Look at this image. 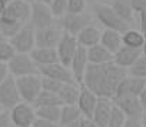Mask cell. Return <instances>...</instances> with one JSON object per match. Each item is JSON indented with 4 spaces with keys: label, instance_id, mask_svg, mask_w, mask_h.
<instances>
[{
    "label": "cell",
    "instance_id": "f6af8a7d",
    "mask_svg": "<svg viewBox=\"0 0 146 127\" xmlns=\"http://www.w3.org/2000/svg\"><path fill=\"white\" fill-rule=\"evenodd\" d=\"M142 126L146 127V114H143V117H142Z\"/></svg>",
    "mask_w": 146,
    "mask_h": 127
},
{
    "label": "cell",
    "instance_id": "ac0fdd59",
    "mask_svg": "<svg viewBox=\"0 0 146 127\" xmlns=\"http://www.w3.org/2000/svg\"><path fill=\"white\" fill-rule=\"evenodd\" d=\"M112 109H113V101H112V99L99 97L98 104H96L95 111H93V116H92V120L96 123V126H99V127H106L108 120H109V116H110V113H112Z\"/></svg>",
    "mask_w": 146,
    "mask_h": 127
},
{
    "label": "cell",
    "instance_id": "6da1fadb",
    "mask_svg": "<svg viewBox=\"0 0 146 127\" xmlns=\"http://www.w3.org/2000/svg\"><path fill=\"white\" fill-rule=\"evenodd\" d=\"M127 76V70L119 67L113 61L105 64H89L82 86L92 90L98 97L112 99L119 83Z\"/></svg>",
    "mask_w": 146,
    "mask_h": 127
},
{
    "label": "cell",
    "instance_id": "f5cc1de1",
    "mask_svg": "<svg viewBox=\"0 0 146 127\" xmlns=\"http://www.w3.org/2000/svg\"><path fill=\"white\" fill-rule=\"evenodd\" d=\"M2 111H3V109H2V107H0V113H2Z\"/></svg>",
    "mask_w": 146,
    "mask_h": 127
},
{
    "label": "cell",
    "instance_id": "ee69618b",
    "mask_svg": "<svg viewBox=\"0 0 146 127\" xmlns=\"http://www.w3.org/2000/svg\"><path fill=\"white\" fill-rule=\"evenodd\" d=\"M66 127H82V118H80V120H78V121H73V123L67 124Z\"/></svg>",
    "mask_w": 146,
    "mask_h": 127
},
{
    "label": "cell",
    "instance_id": "2e32d148",
    "mask_svg": "<svg viewBox=\"0 0 146 127\" xmlns=\"http://www.w3.org/2000/svg\"><path fill=\"white\" fill-rule=\"evenodd\" d=\"M142 56V50L140 49H133V47H127V46H120V49L113 54V63L117 64L122 69L129 70L135 63L137 61V59Z\"/></svg>",
    "mask_w": 146,
    "mask_h": 127
},
{
    "label": "cell",
    "instance_id": "836d02e7",
    "mask_svg": "<svg viewBox=\"0 0 146 127\" xmlns=\"http://www.w3.org/2000/svg\"><path fill=\"white\" fill-rule=\"evenodd\" d=\"M15 53L16 51H15V49L10 44L9 40L0 41V61H2V63H7L15 56Z\"/></svg>",
    "mask_w": 146,
    "mask_h": 127
},
{
    "label": "cell",
    "instance_id": "ba28073f",
    "mask_svg": "<svg viewBox=\"0 0 146 127\" xmlns=\"http://www.w3.org/2000/svg\"><path fill=\"white\" fill-rule=\"evenodd\" d=\"M53 20H54V16H53L49 5L40 2V0H36V2L32 3V13H30L29 23L36 30L53 26Z\"/></svg>",
    "mask_w": 146,
    "mask_h": 127
},
{
    "label": "cell",
    "instance_id": "4dcf8cb0",
    "mask_svg": "<svg viewBox=\"0 0 146 127\" xmlns=\"http://www.w3.org/2000/svg\"><path fill=\"white\" fill-rule=\"evenodd\" d=\"M126 118H127V117L125 116V113H123L119 107H116V106L113 104V109H112V113H110V116H109V120H108L106 127H123Z\"/></svg>",
    "mask_w": 146,
    "mask_h": 127
},
{
    "label": "cell",
    "instance_id": "ab89813d",
    "mask_svg": "<svg viewBox=\"0 0 146 127\" xmlns=\"http://www.w3.org/2000/svg\"><path fill=\"white\" fill-rule=\"evenodd\" d=\"M9 76H10V73H9L7 63H2V61H0V84H2Z\"/></svg>",
    "mask_w": 146,
    "mask_h": 127
},
{
    "label": "cell",
    "instance_id": "681fc988",
    "mask_svg": "<svg viewBox=\"0 0 146 127\" xmlns=\"http://www.w3.org/2000/svg\"><path fill=\"white\" fill-rule=\"evenodd\" d=\"M2 2H3L5 5H7V3H10V2H12V0H2Z\"/></svg>",
    "mask_w": 146,
    "mask_h": 127
},
{
    "label": "cell",
    "instance_id": "d590c367",
    "mask_svg": "<svg viewBox=\"0 0 146 127\" xmlns=\"http://www.w3.org/2000/svg\"><path fill=\"white\" fill-rule=\"evenodd\" d=\"M85 0H69L67 2V13H83L85 12Z\"/></svg>",
    "mask_w": 146,
    "mask_h": 127
},
{
    "label": "cell",
    "instance_id": "484cf974",
    "mask_svg": "<svg viewBox=\"0 0 146 127\" xmlns=\"http://www.w3.org/2000/svg\"><path fill=\"white\" fill-rule=\"evenodd\" d=\"M112 9L115 10V13L122 19L125 20L126 23H132L133 20V9H132V5H130V0H113V3L110 5Z\"/></svg>",
    "mask_w": 146,
    "mask_h": 127
},
{
    "label": "cell",
    "instance_id": "8992f818",
    "mask_svg": "<svg viewBox=\"0 0 146 127\" xmlns=\"http://www.w3.org/2000/svg\"><path fill=\"white\" fill-rule=\"evenodd\" d=\"M20 101H22V97L17 90L16 77H13L10 74L0 84V107L3 110H12Z\"/></svg>",
    "mask_w": 146,
    "mask_h": 127
},
{
    "label": "cell",
    "instance_id": "5b68a950",
    "mask_svg": "<svg viewBox=\"0 0 146 127\" xmlns=\"http://www.w3.org/2000/svg\"><path fill=\"white\" fill-rule=\"evenodd\" d=\"M9 41L16 53H30L36 47V29L30 23H26Z\"/></svg>",
    "mask_w": 146,
    "mask_h": 127
},
{
    "label": "cell",
    "instance_id": "ffe728a7",
    "mask_svg": "<svg viewBox=\"0 0 146 127\" xmlns=\"http://www.w3.org/2000/svg\"><path fill=\"white\" fill-rule=\"evenodd\" d=\"M88 60L89 64H105L113 60V54L99 43L88 49Z\"/></svg>",
    "mask_w": 146,
    "mask_h": 127
},
{
    "label": "cell",
    "instance_id": "c3c4849f",
    "mask_svg": "<svg viewBox=\"0 0 146 127\" xmlns=\"http://www.w3.org/2000/svg\"><path fill=\"white\" fill-rule=\"evenodd\" d=\"M3 40H7V39H5V37H3V34L0 33V41H3Z\"/></svg>",
    "mask_w": 146,
    "mask_h": 127
},
{
    "label": "cell",
    "instance_id": "30bf717a",
    "mask_svg": "<svg viewBox=\"0 0 146 127\" xmlns=\"http://www.w3.org/2000/svg\"><path fill=\"white\" fill-rule=\"evenodd\" d=\"M39 74H42L43 77H49V79L57 80L60 83L79 84L75 80V77H73L70 69L66 67L64 64H62L60 61L52 63V64H46V66H39Z\"/></svg>",
    "mask_w": 146,
    "mask_h": 127
},
{
    "label": "cell",
    "instance_id": "cb8c5ba5",
    "mask_svg": "<svg viewBox=\"0 0 146 127\" xmlns=\"http://www.w3.org/2000/svg\"><path fill=\"white\" fill-rule=\"evenodd\" d=\"M80 84H70V83H64L62 86V89L59 90L57 96L63 104H78L79 100V94H80Z\"/></svg>",
    "mask_w": 146,
    "mask_h": 127
},
{
    "label": "cell",
    "instance_id": "603a6c76",
    "mask_svg": "<svg viewBox=\"0 0 146 127\" xmlns=\"http://www.w3.org/2000/svg\"><path fill=\"white\" fill-rule=\"evenodd\" d=\"M100 34H102V33H100L95 26L90 24V26L85 27V29L76 36V39H78V43H79L80 46L89 49V47H92V46L100 43Z\"/></svg>",
    "mask_w": 146,
    "mask_h": 127
},
{
    "label": "cell",
    "instance_id": "9a60e30c",
    "mask_svg": "<svg viewBox=\"0 0 146 127\" xmlns=\"http://www.w3.org/2000/svg\"><path fill=\"white\" fill-rule=\"evenodd\" d=\"M63 30L56 26L36 30V47H56L62 39Z\"/></svg>",
    "mask_w": 146,
    "mask_h": 127
},
{
    "label": "cell",
    "instance_id": "7bdbcfd3",
    "mask_svg": "<svg viewBox=\"0 0 146 127\" xmlns=\"http://www.w3.org/2000/svg\"><path fill=\"white\" fill-rule=\"evenodd\" d=\"M139 100H140V104H142L143 113L146 114V87H145V90L140 93V96H139Z\"/></svg>",
    "mask_w": 146,
    "mask_h": 127
},
{
    "label": "cell",
    "instance_id": "d6a6232c",
    "mask_svg": "<svg viewBox=\"0 0 146 127\" xmlns=\"http://www.w3.org/2000/svg\"><path fill=\"white\" fill-rule=\"evenodd\" d=\"M67 2L69 0H53V2L49 5L54 19L56 17L60 19V17H63L67 13Z\"/></svg>",
    "mask_w": 146,
    "mask_h": 127
},
{
    "label": "cell",
    "instance_id": "816d5d0a",
    "mask_svg": "<svg viewBox=\"0 0 146 127\" xmlns=\"http://www.w3.org/2000/svg\"><path fill=\"white\" fill-rule=\"evenodd\" d=\"M22 127H33V126H22Z\"/></svg>",
    "mask_w": 146,
    "mask_h": 127
},
{
    "label": "cell",
    "instance_id": "8d00e7d4",
    "mask_svg": "<svg viewBox=\"0 0 146 127\" xmlns=\"http://www.w3.org/2000/svg\"><path fill=\"white\" fill-rule=\"evenodd\" d=\"M13 126L12 123V117H10V111L9 110H3L0 113V127H10Z\"/></svg>",
    "mask_w": 146,
    "mask_h": 127
},
{
    "label": "cell",
    "instance_id": "7402d4cb",
    "mask_svg": "<svg viewBox=\"0 0 146 127\" xmlns=\"http://www.w3.org/2000/svg\"><path fill=\"white\" fill-rule=\"evenodd\" d=\"M83 117L80 109L78 107V104H63L60 107V120H59V126L60 127H66L67 124L78 121Z\"/></svg>",
    "mask_w": 146,
    "mask_h": 127
},
{
    "label": "cell",
    "instance_id": "d6986e66",
    "mask_svg": "<svg viewBox=\"0 0 146 127\" xmlns=\"http://www.w3.org/2000/svg\"><path fill=\"white\" fill-rule=\"evenodd\" d=\"M30 56L35 60V63L37 64V67L59 61V56H57L56 47H35L30 51Z\"/></svg>",
    "mask_w": 146,
    "mask_h": 127
},
{
    "label": "cell",
    "instance_id": "52a82bcc",
    "mask_svg": "<svg viewBox=\"0 0 146 127\" xmlns=\"http://www.w3.org/2000/svg\"><path fill=\"white\" fill-rule=\"evenodd\" d=\"M92 17L89 14L83 13H66L63 17H60V29L64 33L78 36L85 27L90 26Z\"/></svg>",
    "mask_w": 146,
    "mask_h": 127
},
{
    "label": "cell",
    "instance_id": "4316f807",
    "mask_svg": "<svg viewBox=\"0 0 146 127\" xmlns=\"http://www.w3.org/2000/svg\"><path fill=\"white\" fill-rule=\"evenodd\" d=\"M22 27H23L22 23H19V22H16L13 19H9L6 16H3L2 19H0V33H2L3 37L7 39V40L12 39Z\"/></svg>",
    "mask_w": 146,
    "mask_h": 127
},
{
    "label": "cell",
    "instance_id": "e575fe53",
    "mask_svg": "<svg viewBox=\"0 0 146 127\" xmlns=\"http://www.w3.org/2000/svg\"><path fill=\"white\" fill-rule=\"evenodd\" d=\"M64 83H60L57 80H53V79H49V77H43L42 76V90H47V91H52V93H59V90L62 89Z\"/></svg>",
    "mask_w": 146,
    "mask_h": 127
},
{
    "label": "cell",
    "instance_id": "5bb4252c",
    "mask_svg": "<svg viewBox=\"0 0 146 127\" xmlns=\"http://www.w3.org/2000/svg\"><path fill=\"white\" fill-rule=\"evenodd\" d=\"M89 66V60H88V49L80 46L78 47L75 56H73L72 61H70V72L73 74V77H75V80L82 86L83 83V77H85V73H86V69Z\"/></svg>",
    "mask_w": 146,
    "mask_h": 127
},
{
    "label": "cell",
    "instance_id": "9c48e42d",
    "mask_svg": "<svg viewBox=\"0 0 146 127\" xmlns=\"http://www.w3.org/2000/svg\"><path fill=\"white\" fill-rule=\"evenodd\" d=\"M112 101L116 107H119L125 113V116L127 118H142L145 114L137 96H133V94L116 96L112 99Z\"/></svg>",
    "mask_w": 146,
    "mask_h": 127
},
{
    "label": "cell",
    "instance_id": "3957f363",
    "mask_svg": "<svg viewBox=\"0 0 146 127\" xmlns=\"http://www.w3.org/2000/svg\"><path fill=\"white\" fill-rule=\"evenodd\" d=\"M7 67L13 77L39 74V67L32 59L30 53H15V56L7 61Z\"/></svg>",
    "mask_w": 146,
    "mask_h": 127
},
{
    "label": "cell",
    "instance_id": "277c9868",
    "mask_svg": "<svg viewBox=\"0 0 146 127\" xmlns=\"http://www.w3.org/2000/svg\"><path fill=\"white\" fill-rule=\"evenodd\" d=\"M17 90L20 93L22 101L33 104L39 93L42 91V77L39 74H30L23 77H16Z\"/></svg>",
    "mask_w": 146,
    "mask_h": 127
},
{
    "label": "cell",
    "instance_id": "f546056e",
    "mask_svg": "<svg viewBox=\"0 0 146 127\" xmlns=\"http://www.w3.org/2000/svg\"><path fill=\"white\" fill-rule=\"evenodd\" d=\"M126 84H127V93L139 97L140 93L146 87V80L145 79H140V77H135V76L127 74L126 76Z\"/></svg>",
    "mask_w": 146,
    "mask_h": 127
},
{
    "label": "cell",
    "instance_id": "db71d44e",
    "mask_svg": "<svg viewBox=\"0 0 146 127\" xmlns=\"http://www.w3.org/2000/svg\"><path fill=\"white\" fill-rule=\"evenodd\" d=\"M10 127H16V126H10Z\"/></svg>",
    "mask_w": 146,
    "mask_h": 127
},
{
    "label": "cell",
    "instance_id": "e0dca14e",
    "mask_svg": "<svg viewBox=\"0 0 146 127\" xmlns=\"http://www.w3.org/2000/svg\"><path fill=\"white\" fill-rule=\"evenodd\" d=\"M98 100H99V97H98L92 90H89V89L85 87V86L80 87V94H79V100H78V107L80 109L83 117L92 118L93 111H95V107H96V104H98Z\"/></svg>",
    "mask_w": 146,
    "mask_h": 127
},
{
    "label": "cell",
    "instance_id": "7a4b0ae2",
    "mask_svg": "<svg viewBox=\"0 0 146 127\" xmlns=\"http://www.w3.org/2000/svg\"><path fill=\"white\" fill-rule=\"evenodd\" d=\"M93 14L98 19V22L105 26V29L116 30L119 33H125L129 29V23L122 20L115 13L112 6H108L103 3H96V5H93Z\"/></svg>",
    "mask_w": 146,
    "mask_h": 127
},
{
    "label": "cell",
    "instance_id": "60d3db41",
    "mask_svg": "<svg viewBox=\"0 0 146 127\" xmlns=\"http://www.w3.org/2000/svg\"><path fill=\"white\" fill-rule=\"evenodd\" d=\"M130 5L135 13H139L143 7H146V0H130Z\"/></svg>",
    "mask_w": 146,
    "mask_h": 127
},
{
    "label": "cell",
    "instance_id": "7c38bea8",
    "mask_svg": "<svg viewBox=\"0 0 146 127\" xmlns=\"http://www.w3.org/2000/svg\"><path fill=\"white\" fill-rule=\"evenodd\" d=\"M10 111V117H12V123L16 127H22V126H32L33 121L36 120V109L33 104L26 103V101H20L19 104H16Z\"/></svg>",
    "mask_w": 146,
    "mask_h": 127
},
{
    "label": "cell",
    "instance_id": "1f68e13d",
    "mask_svg": "<svg viewBox=\"0 0 146 127\" xmlns=\"http://www.w3.org/2000/svg\"><path fill=\"white\" fill-rule=\"evenodd\" d=\"M127 74L135 76V77H140L146 80V56H140L137 59V61L127 70Z\"/></svg>",
    "mask_w": 146,
    "mask_h": 127
},
{
    "label": "cell",
    "instance_id": "44dd1931",
    "mask_svg": "<svg viewBox=\"0 0 146 127\" xmlns=\"http://www.w3.org/2000/svg\"><path fill=\"white\" fill-rule=\"evenodd\" d=\"M100 44L105 46L112 54H115L122 46V33L110 29H105L100 34Z\"/></svg>",
    "mask_w": 146,
    "mask_h": 127
},
{
    "label": "cell",
    "instance_id": "f907efd6",
    "mask_svg": "<svg viewBox=\"0 0 146 127\" xmlns=\"http://www.w3.org/2000/svg\"><path fill=\"white\" fill-rule=\"evenodd\" d=\"M25 2H27V3H33V2H36V0H25Z\"/></svg>",
    "mask_w": 146,
    "mask_h": 127
},
{
    "label": "cell",
    "instance_id": "74e56055",
    "mask_svg": "<svg viewBox=\"0 0 146 127\" xmlns=\"http://www.w3.org/2000/svg\"><path fill=\"white\" fill-rule=\"evenodd\" d=\"M32 126L33 127H60L59 123H53V121H49V120H44L40 117H36V120L33 121Z\"/></svg>",
    "mask_w": 146,
    "mask_h": 127
},
{
    "label": "cell",
    "instance_id": "bcb514c9",
    "mask_svg": "<svg viewBox=\"0 0 146 127\" xmlns=\"http://www.w3.org/2000/svg\"><path fill=\"white\" fill-rule=\"evenodd\" d=\"M142 54L146 56V41H145V46H143V49H142Z\"/></svg>",
    "mask_w": 146,
    "mask_h": 127
},
{
    "label": "cell",
    "instance_id": "f35d334b",
    "mask_svg": "<svg viewBox=\"0 0 146 127\" xmlns=\"http://www.w3.org/2000/svg\"><path fill=\"white\" fill-rule=\"evenodd\" d=\"M139 24H140V32L146 36V7H143L139 13Z\"/></svg>",
    "mask_w": 146,
    "mask_h": 127
},
{
    "label": "cell",
    "instance_id": "d4e9b609",
    "mask_svg": "<svg viewBox=\"0 0 146 127\" xmlns=\"http://www.w3.org/2000/svg\"><path fill=\"white\" fill-rule=\"evenodd\" d=\"M145 41H146V36L140 30L127 29L125 33H122V44L123 46L142 50L143 46H145Z\"/></svg>",
    "mask_w": 146,
    "mask_h": 127
},
{
    "label": "cell",
    "instance_id": "8fae6325",
    "mask_svg": "<svg viewBox=\"0 0 146 127\" xmlns=\"http://www.w3.org/2000/svg\"><path fill=\"white\" fill-rule=\"evenodd\" d=\"M78 47H79V43H78L76 36L63 32L62 39H60L59 44L56 46V51H57V56H59V61L62 63V64H64L66 67L70 66V61H72L73 56H75Z\"/></svg>",
    "mask_w": 146,
    "mask_h": 127
},
{
    "label": "cell",
    "instance_id": "4fadbf2b",
    "mask_svg": "<svg viewBox=\"0 0 146 127\" xmlns=\"http://www.w3.org/2000/svg\"><path fill=\"white\" fill-rule=\"evenodd\" d=\"M32 13V3H27L25 0H12L10 3L6 5L5 16L9 19H13L22 24L29 23Z\"/></svg>",
    "mask_w": 146,
    "mask_h": 127
},
{
    "label": "cell",
    "instance_id": "7dc6e473",
    "mask_svg": "<svg viewBox=\"0 0 146 127\" xmlns=\"http://www.w3.org/2000/svg\"><path fill=\"white\" fill-rule=\"evenodd\" d=\"M40 2H43V3H46V5H50L53 0H40Z\"/></svg>",
    "mask_w": 146,
    "mask_h": 127
},
{
    "label": "cell",
    "instance_id": "f1b7e54d",
    "mask_svg": "<svg viewBox=\"0 0 146 127\" xmlns=\"http://www.w3.org/2000/svg\"><path fill=\"white\" fill-rule=\"evenodd\" d=\"M60 107L62 106H44V107H35L36 109V117L59 123L60 120Z\"/></svg>",
    "mask_w": 146,
    "mask_h": 127
},
{
    "label": "cell",
    "instance_id": "83f0119b",
    "mask_svg": "<svg viewBox=\"0 0 146 127\" xmlns=\"http://www.w3.org/2000/svg\"><path fill=\"white\" fill-rule=\"evenodd\" d=\"M35 107H44V106H62V101L59 99V96L56 93L47 91V90H42L39 93V96L36 97V100L33 101Z\"/></svg>",
    "mask_w": 146,
    "mask_h": 127
},
{
    "label": "cell",
    "instance_id": "b9f144b4",
    "mask_svg": "<svg viewBox=\"0 0 146 127\" xmlns=\"http://www.w3.org/2000/svg\"><path fill=\"white\" fill-rule=\"evenodd\" d=\"M123 127H143L142 118H126Z\"/></svg>",
    "mask_w": 146,
    "mask_h": 127
}]
</instances>
